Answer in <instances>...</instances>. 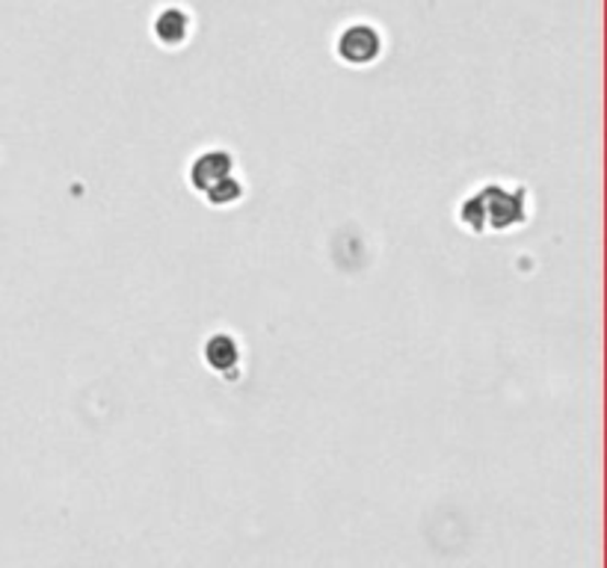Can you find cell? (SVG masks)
Segmentation results:
<instances>
[{
	"label": "cell",
	"mask_w": 607,
	"mask_h": 568,
	"mask_svg": "<svg viewBox=\"0 0 607 568\" xmlns=\"http://www.w3.org/2000/svg\"><path fill=\"white\" fill-rule=\"evenodd\" d=\"M525 216V193L521 190H504V187H483L481 193L471 196L462 204V220L469 222L474 232L486 229H509Z\"/></svg>",
	"instance_id": "6da1fadb"
},
{
	"label": "cell",
	"mask_w": 607,
	"mask_h": 568,
	"mask_svg": "<svg viewBox=\"0 0 607 568\" xmlns=\"http://www.w3.org/2000/svg\"><path fill=\"white\" fill-rule=\"evenodd\" d=\"M376 48H380V40L376 33L368 27H353L344 33L341 40V54L353 63H368V59L376 57Z\"/></svg>",
	"instance_id": "7a4b0ae2"
}]
</instances>
